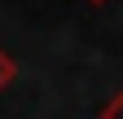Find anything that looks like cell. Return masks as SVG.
<instances>
[{
  "label": "cell",
  "mask_w": 123,
  "mask_h": 119,
  "mask_svg": "<svg viewBox=\"0 0 123 119\" xmlns=\"http://www.w3.org/2000/svg\"><path fill=\"white\" fill-rule=\"evenodd\" d=\"M101 119H123V93H114L110 101H105V110H101Z\"/></svg>",
  "instance_id": "cell-2"
},
{
  "label": "cell",
  "mask_w": 123,
  "mask_h": 119,
  "mask_svg": "<svg viewBox=\"0 0 123 119\" xmlns=\"http://www.w3.org/2000/svg\"><path fill=\"white\" fill-rule=\"evenodd\" d=\"M92 5H105V0H92Z\"/></svg>",
  "instance_id": "cell-3"
},
{
  "label": "cell",
  "mask_w": 123,
  "mask_h": 119,
  "mask_svg": "<svg viewBox=\"0 0 123 119\" xmlns=\"http://www.w3.org/2000/svg\"><path fill=\"white\" fill-rule=\"evenodd\" d=\"M13 79H18V62H13V53H5V49H0V93H5Z\"/></svg>",
  "instance_id": "cell-1"
}]
</instances>
